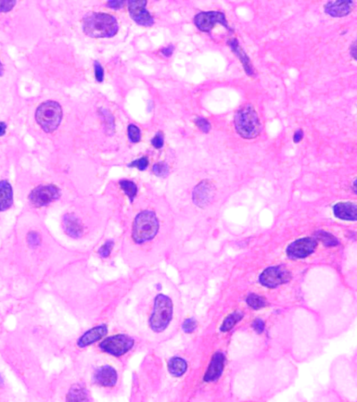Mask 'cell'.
Wrapping results in <instances>:
<instances>
[{
	"label": "cell",
	"mask_w": 357,
	"mask_h": 402,
	"mask_svg": "<svg viewBox=\"0 0 357 402\" xmlns=\"http://www.w3.org/2000/svg\"><path fill=\"white\" fill-rule=\"evenodd\" d=\"M196 124L198 127L203 132L208 133L211 128V125L209 123L203 118H198L196 120Z\"/></svg>",
	"instance_id": "29"
},
{
	"label": "cell",
	"mask_w": 357,
	"mask_h": 402,
	"mask_svg": "<svg viewBox=\"0 0 357 402\" xmlns=\"http://www.w3.org/2000/svg\"><path fill=\"white\" fill-rule=\"evenodd\" d=\"M303 136V131H302V130H298V131L295 132V136H294V141H295V143H298V142L301 141Z\"/></svg>",
	"instance_id": "35"
},
{
	"label": "cell",
	"mask_w": 357,
	"mask_h": 402,
	"mask_svg": "<svg viewBox=\"0 0 357 402\" xmlns=\"http://www.w3.org/2000/svg\"><path fill=\"white\" fill-rule=\"evenodd\" d=\"M356 43H354L353 46H352L351 55L355 59H356Z\"/></svg>",
	"instance_id": "37"
},
{
	"label": "cell",
	"mask_w": 357,
	"mask_h": 402,
	"mask_svg": "<svg viewBox=\"0 0 357 402\" xmlns=\"http://www.w3.org/2000/svg\"><path fill=\"white\" fill-rule=\"evenodd\" d=\"M194 23L202 31L210 32L216 24H221L226 29L230 30L224 13L220 11H207L197 14L194 18Z\"/></svg>",
	"instance_id": "11"
},
{
	"label": "cell",
	"mask_w": 357,
	"mask_h": 402,
	"mask_svg": "<svg viewBox=\"0 0 357 402\" xmlns=\"http://www.w3.org/2000/svg\"><path fill=\"white\" fill-rule=\"evenodd\" d=\"M148 165H149V160H148V158H147L146 156H144V157L139 158V159L136 160V161H133V162L129 165V166L136 167V168H138V169L141 170V171H144V170L146 169Z\"/></svg>",
	"instance_id": "28"
},
{
	"label": "cell",
	"mask_w": 357,
	"mask_h": 402,
	"mask_svg": "<svg viewBox=\"0 0 357 402\" xmlns=\"http://www.w3.org/2000/svg\"><path fill=\"white\" fill-rule=\"evenodd\" d=\"M152 170L153 173L159 177H165L169 173V167L166 163L163 162L155 163Z\"/></svg>",
	"instance_id": "26"
},
{
	"label": "cell",
	"mask_w": 357,
	"mask_h": 402,
	"mask_svg": "<svg viewBox=\"0 0 357 402\" xmlns=\"http://www.w3.org/2000/svg\"><path fill=\"white\" fill-rule=\"evenodd\" d=\"M243 314L239 311H236L230 314L227 317L225 321H223V324L221 327V330L222 332H228L233 328L238 321L242 319Z\"/></svg>",
	"instance_id": "21"
},
{
	"label": "cell",
	"mask_w": 357,
	"mask_h": 402,
	"mask_svg": "<svg viewBox=\"0 0 357 402\" xmlns=\"http://www.w3.org/2000/svg\"><path fill=\"white\" fill-rule=\"evenodd\" d=\"M94 69L96 81L101 83L103 81V77H104V71H103L102 66L98 62H94Z\"/></svg>",
	"instance_id": "31"
},
{
	"label": "cell",
	"mask_w": 357,
	"mask_h": 402,
	"mask_svg": "<svg viewBox=\"0 0 357 402\" xmlns=\"http://www.w3.org/2000/svg\"><path fill=\"white\" fill-rule=\"evenodd\" d=\"M230 47L232 48L233 51L238 55L239 59L241 60V62L244 66V69L248 74H253V71L252 69L251 64H250V60L247 57L246 53L241 50V47L238 46V41L236 39H233L230 42Z\"/></svg>",
	"instance_id": "20"
},
{
	"label": "cell",
	"mask_w": 357,
	"mask_h": 402,
	"mask_svg": "<svg viewBox=\"0 0 357 402\" xmlns=\"http://www.w3.org/2000/svg\"><path fill=\"white\" fill-rule=\"evenodd\" d=\"M225 361H226V358L223 353L218 352L213 355L208 370L205 373L204 381L212 382L219 378L224 369Z\"/></svg>",
	"instance_id": "16"
},
{
	"label": "cell",
	"mask_w": 357,
	"mask_h": 402,
	"mask_svg": "<svg viewBox=\"0 0 357 402\" xmlns=\"http://www.w3.org/2000/svg\"><path fill=\"white\" fill-rule=\"evenodd\" d=\"M161 227V219L152 208L141 210L132 223V242L137 246L144 248L153 245V241L159 236Z\"/></svg>",
	"instance_id": "6"
},
{
	"label": "cell",
	"mask_w": 357,
	"mask_h": 402,
	"mask_svg": "<svg viewBox=\"0 0 357 402\" xmlns=\"http://www.w3.org/2000/svg\"><path fill=\"white\" fill-rule=\"evenodd\" d=\"M13 169L16 191L23 208L46 217L63 195L56 175L40 166L30 149L16 161Z\"/></svg>",
	"instance_id": "2"
},
{
	"label": "cell",
	"mask_w": 357,
	"mask_h": 402,
	"mask_svg": "<svg viewBox=\"0 0 357 402\" xmlns=\"http://www.w3.org/2000/svg\"><path fill=\"white\" fill-rule=\"evenodd\" d=\"M83 32L92 38H111L119 30L118 21L108 13H92L82 20Z\"/></svg>",
	"instance_id": "7"
},
{
	"label": "cell",
	"mask_w": 357,
	"mask_h": 402,
	"mask_svg": "<svg viewBox=\"0 0 357 402\" xmlns=\"http://www.w3.org/2000/svg\"><path fill=\"white\" fill-rule=\"evenodd\" d=\"M128 136L132 143H138L141 140V130L134 124H130L128 127Z\"/></svg>",
	"instance_id": "25"
},
{
	"label": "cell",
	"mask_w": 357,
	"mask_h": 402,
	"mask_svg": "<svg viewBox=\"0 0 357 402\" xmlns=\"http://www.w3.org/2000/svg\"><path fill=\"white\" fill-rule=\"evenodd\" d=\"M215 196V186L208 180H203L195 188L193 193L194 203L200 208L208 206Z\"/></svg>",
	"instance_id": "15"
},
{
	"label": "cell",
	"mask_w": 357,
	"mask_h": 402,
	"mask_svg": "<svg viewBox=\"0 0 357 402\" xmlns=\"http://www.w3.org/2000/svg\"><path fill=\"white\" fill-rule=\"evenodd\" d=\"M253 328H254L255 331L258 333H262L265 329V323L263 321H262L260 318L255 320L253 323Z\"/></svg>",
	"instance_id": "33"
},
{
	"label": "cell",
	"mask_w": 357,
	"mask_h": 402,
	"mask_svg": "<svg viewBox=\"0 0 357 402\" xmlns=\"http://www.w3.org/2000/svg\"><path fill=\"white\" fill-rule=\"evenodd\" d=\"M196 322L193 318H188V319L185 320V321L182 323V329L187 333L194 331L196 330Z\"/></svg>",
	"instance_id": "30"
},
{
	"label": "cell",
	"mask_w": 357,
	"mask_h": 402,
	"mask_svg": "<svg viewBox=\"0 0 357 402\" xmlns=\"http://www.w3.org/2000/svg\"><path fill=\"white\" fill-rule=\"evenodd\" d=\"M354 8V1H329L325 5V12L333 17L340 18L347 16L351 13Z\"/></svg>",
	"instance_id": "17"
},
{
	"label": "cell",
	"mask_w": 357,
	"mask_h": 402,
	"mask_svg": "<svg viewBox=\"0 0 357 402\" xmlns=\"http://www.w3.org/2000/svg\"><path fill=\"white\" fill-rule=\"evenodd\" d=\"M237 132L245 139H253L260 134L261 124L258 113L250 104L242 106L235 116Z\"/></svg>",
	"instance_id": "9"
},
{
	"label": "cell",
	"mask_w": 357,
	"mask_h": 402,
	"mask_svg": "<svg viewBox=\"0 0 357 402\" xmlns=\"http://www.w3.org/2000/svg\"><path fill=\"white\" fill-rule=\"evenodd\" d=\"M315 236L327 247H335L338 244V240L333 235L330 234L327 232L319 231Z\"/></svg>",
	"instance_id": "23"
},
{
	"label": "cell",
	"mask_w": 357,
	"mask_h": 402,
	"mask_svg": "<svg viewBox=\"0 0 357 402\" xmlns=\"http://www.w3.org/2000/svg\"><path fill=\"white\" fill-rule=\"evenodd\" d=\"M23 79L17 61L0 43V139L13 131H23L20 116L25 96L21 91Z\"/></svg>",
	"instance_id": "4"
},
{
	"label": "cell",
	"mask_w": 357,
	"mask_h": 402,
	"mask_svg": "<svg viewBox=\"0 0 357 402\" xmlns=\"http://www.w3.org/2000/svg\"><path fill=\"white\" fill-rule=\"evenodd\" d=\"M291 278V273L281 266L270 267L264 270L260 275V282L268 288H276L288 282Z\"/></svg>",
	"instance_id": "10"
},
{
	"label": "cell",
	"mask_w": 357,
	"mask_h": 402,
	"mask_svg": "<svg viewBox=\"0 0 357 402\" xmlns=\"http://www.w3.org/2000/svg\"><path fill=\"white\" fill-rule=\"evenodd\" d=\"M57 36L44 0H0V43L17 51H31L41 40Z\"/></svg>",
	"instance_id": "1"
},
{
	"label": "cell",
	"mask_w": 357,
	"mask_h": 402,
	"mask_svg": "<svg viewBox=\"0 0 357 402\" xmlns=\"http://www.w3.org/2000/svg\"><path fill=\"white\" fill-rule=\"evenodd\" d=\"M247 304L254 309H260L265 308L266 301L263 297L255 294L250 295L246 299Z\"/></svg>",
	"instance_id": "24"
},
{
	"label": "cell",
	"mask_w": 357,
	"mask_h": 402,
	"mask_svg": "<svg viewBox=\"0 0 357 402\" xmlns=\"http://www.w3.org/2000/svg\"><path fill=\"white\" fill-rule=\"evenodd\" d=\"M108 333V325L101 323L95 325L90 329L87 330L78 338L77 346L80 348H87L92 346L94 343H98L107 336Z\"/></svg>",
	"instance_id": "14"
},
{
	"label": "cell",
	"mask_w": 357,
	"mask_h": 402,
	"mask_svg": "<svg viewBox=\"0 0 357 402\" xmlns=\"http://www.w3.org/2000/svg\"><path fill=\"white\" fill-rule=\"evenodd\" d=\"M116 360L103 354L89 361V384L103 395H116L122 386L121 370Z\"/></svg>",
	"instance_id": "5"
},
{
	"label": "cell",
	"mask_w": 357,
	"mask_h": 402,
	"mask_svg": "<svg viewBox=\"0 0 357 402\" xmlns=\"http://www.w3.org/2000/svg\"><path fill=\"white\" fill-rule=\"evenodd\" d=\"M173 51H174V47L173 46H168L164 49L162 50L161 52L163 53V56L166 57H170L172 56L173 54Z\"/></svg>",
	"instance_id": "36"
},
{
	"label": "cell",
	"mask_w": 357,
	"mask_h": 402,
	"mask_svg": "<svg viewBox=\"0 0 357 402\" xmlns=\"http://www.w3.org/2000/svg\"><path fill=\"white\" fill-rule=\"evenodd\" d=\"M136 307L138 333L143 338L163 340L177 328L180 308L178 292L162 284L153 285L143 292Z\"/></svg>",
	"instance_id": "3"
},
{
	"label": "cell",
	"mask_w": 357,
	"mask_h": 402,
	"mask_svg": "<svg viewBox=\"0 0 357 402\" xmlns=\"http://www.w3.org/2000/svg\"><path fill=\"white\" fill-rule=\"evenodd\" d=\"M136 344V340L131 335L116 333L105 337L98 342V348L100 353L117 360L133 351Z\"/></svg>",
	"instance_id": "8"
},
{
	"label": "cell",
	"mask_w": 357,
	"mask_h": 402,
	"mask_svg": "<svg viewBox=\"0 0 357 402\" xmlns=\"http://www.w3.org/2000/svg\"><path fill=\"white\" fill-rule=\"evenodd\" d=\"M151 144L156 149H160L164 144V139H163V135L161 132H158L154 138L151 141Z\"/></svg>",
	"instance_id": "32"
},
{
	"label": "cell",
	"mask_w": 357,
	"mask_h": 402,
	"mask_svg": "<svg viewBox=\"0 0 357 402\" xmlns=\"http://www.w3.org/2000/svg\"><path fill=\"white\" fill-rule=\"evenodd\" d=\"M333 213L337 218L345 221H356L357 208L355 203L351 202H342L333 207Z\"/></svg>",
	"instance_id": "18"
},
{
	"label": "cell",
	"mask_w": 357,
	"mask_h": 402,
	"mask_svg": "<svg viewBox=\"0 0 357 402\" xmlns=\"http://www.w3.org/2000/svg\"><path fill=\"white\" fill-rule=\"evenodd\" d=\"M318 243L311 238H303L295 240L288 247L287 255L290 258H304L312 254L317 247Z\"/></svg>",
	"instance_id": "12"
},
{
	"label": "cell",
	"mask_w": 357,
	"mask_h": 402,
	"mask_svg": "<svg viewBox=\"0 0 357 402\" xmlns=\"http://www.w3.org/2000/svg\"><path fill=\"white\" fill-rule=\"evenodd\" d=\"M114 245V242L112 241V240L106 242L98 250V253H99L100 256L102 258H108L111 255L112 251H113Z\"/></svg>",
	"instance_id": "27"
},
{
	"label": "cell",
	"mask_w": 357,
	"mask_h": 402,
	"mask_svg": "<svg viewBox=\"0 0 357 402\" xmlns=\"http://www.w3.org/2000/svg\"><path fill=\"white\" fill-rule=\"evenodd\" d=\"M187 362L181 357H173L168 363V371L172 376L176 378L184 375L187 371Z\"/></svg>",
	"instance_id": "19"
},
{
	"label": "cell",
	"mask_w": 357,
	"mask_h": 402,
	"mask_svg": "<svg viewBox=\"0 0 357 402\" xmlns=\"http://www.w3.org/2000/svg\"><path fill=\"white\" fill-rule=\"evenodd\" d=\"M123 4V1H110L107 3V6L113 9H119L122 7Z\"/></svg>",
	"instance_id": "34"
},
{
	"label": "cell",
	"mask_w": 357,
	"mask_h": 402,
	"mask_svg": "<svg viewBox=\"0 0 357 402\" xmlns=\"http://www.w3.org/2000/svg\"><path fill=\"white\" fill-rule=\"evenodd\" d=\"M148 1L145 0H131L128 1V7L130 16L137 24L145 27H150L154 23V20L149 11L146 9Z\"/></svg>",
	"instance_id": "13"
},
{
	"label": "cell",
	"mask_w": 357,
	"mask_h": 402,
	"mask_svg": "<svg viewBox=\"0 0 357 402\" xmlns=\"http://www.w3.org/2000/svg\"><path fill=\"white\" fill-rule=\"evenodd\" d=\"M120 186L131 201H133L138 192V187L133 182L128 180L120 181Z\"/></svg>",
	"instance_id": "22"
}]
</instances>
